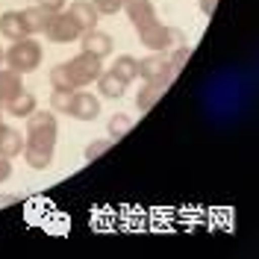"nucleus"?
I'll return each instance as SVG.
<instances>
[{"mask_svg": "<svg viewBox=\"0 0 259 259\" xmlns=\"http://www.w3.org/2000/svg\"><path fill=\"white\" fill-rule=\"evenodd\" d=\"M3 62H6V50L0 48V65H3Z\"/></svg>", "mask_w": 259, "mask_h": 259, "instance_id": "obj_29", "label": "nucleus"}, {"mask_svg": "<svg viewBox=\"0 0 259 259\" xmlns=\"http://www.w3.org/2000/svg\"><path fill=\"white\" fill-rule=\"evenodd\" d=\"M56 139H59L56 112L35 109L32 115H27V130H24V156H27V165L35 168V171L50 168L53 150H56Z\"/></svg>", "mask_w": 259, "mask_h": 259, "instance_id": "obj_1", "label": "nucleus"}, {"mask_svg": "<svg viewBox=\"0 0 259 259\" xmlns=\"http://www.w3.org/2000/svg\"><path fill=\"white\" fill-rule=\"evenodd\" d=\"M24 92V74H18L12 68H6V71H0V103L6 106L12 97H18Z\"/></svg>", "mask_w": 259, "mask_h": 259, "instance_id": "obj_13", "label": "nucleus"}, {"mask_svg": "<svg viewBox=\"0 0 259 259\" xmlns=\"http://www.w3.org/2000/svg\"><path fill=\"white\" fill-rule=\"evenodd\" d=\"M3 112H6V106H3V103H0V118H3Z\"/></svg>", "mask_w": 259, "mask_h": 259, "instance_id": "obj_30", "label": "nucleus"}, {"mask_svg": "<svg viewBox=\"0 0 259 259\" xmlns=\"http://www.w3.org/2000/svg\"><path fill=\"white\" fill-rule=\"evenodd\" d=\"M38 109V100H35V95H30V92H21L18 97H12L9 103H6V112L15 115V118H27V115H32Z\"/></svg>", "mask_w": 259, "mask_h": 259, "instance_id": "obj_16", "label": "nucleus"}, {"mask_svg": "<svg viewBox=\"0 0 259 259\" xmlns=\"http://www.w3.org/2000/svg\"><path fill=\"white\" fill-rule=\"evenodd\" d=\"M21 18H24V24H27V32H30V35H35V32H45V30H48L53 12H50V9H45V6H30V9H24V12H21Z\"/></svg>", "mask_w": 259, "mask_h": 259, "instance_id": "obj_14", "label": "nucleus"}, {"mask_svg": "<svg viewBox=\"0 0 259 259\" xmlns=\"http://www.w3.org/2000/svg\"><path fill=\"white\" fill-rule=\"evenodd\" d=\"M68 15L74 18V24L80 27V32H85V30H95V27H97L100 12L95 9V3H92V0H74V3L68 6Z\"/></svg>", "mask_w": 259, "mask_h": 259, "instance_id": "obj_11", "label": "nucleus"}, {"mask_svg": "<svg viewBox=\"0 0 259 259\" xmlns=\"http://www.w3.org/2000/svg\"><path fill=\"white\" fill-rule=\"evenodd\" d=\"M65 68H68V77H71V82H74V89H82V85L95 82L97 74L103 71L100 59H97V56H92V53H82V50L74 56V59H68V62H65Z\"/></svg>", "mask_w": 259, "mask_h": 259, "instance_id": "obj_4", "label": "nucleus"}, {"mask_svg": "<svg viewBox=\"0 0 259 259\" xmlns=\"http://www.w3.org/2000/svg\"><path fill=\"white\" fill-rule=\"evenodd\" d=\"M109 71H112V74H118V77L130 85V82L139 77V59H136V56H130V53H121V56L112 62V68H109Z\"/></svg>", "mask_w": 259, "mask_h": 259, "instance_id": "obj_17", "label": "nucleus"}, {"mask_svg": "<svg viewBox=\"0 0 259 259\" xmlns=\"http://www.w3.org/2000/svg\"><path fill=\"white\" fill-rule=\"evenodd\" d=\"M0 153L3 156H21L24 153V133H18L15 127H6L3 133V139H0Z\"/></svg>", "mask_w": 259, "mask_h": 259, "instance_id": "obj_18", "label": "nucleus"}, {"mask_svg": "<svg viewBox=\"0 0 259 259\" xmlns=\"http://www.w3.org/2000/svg\"><path fill=\"white\" fill-rule=\"evenodd\" d=\"M95 3V9L100 15H115V12H121V6H124V0H92Z\"/></svg>", "mask_w": 259, "mask_h": 259, "instance_id": "obj_23", "label": "nucleus"}, {"mask_svg": "<svg viewBox=\"0 0 259 259\" xmlns=\"http://www.w3.org/2000/svg\"><path fill=\"white\" fill-rule=\"evenodd\" d=\"M0 32H3L6 38H12V41L30 35V32H27V24H24V18H21V12H3V15H0Z\"/></svg>", "mask_w": 259, "mask_h": 259, "instance_id": "obj_15", "label": "nucleus"}, {"mask_svg": "<svg viewBox=\"0 0 259 259\" xmlns=\"http://www.w3.org/2000/svg\"><path fill=\"white\" fill-rule=\"evenodd\" d=\"M80 48H82V53H92V56H97V59H103V56H109L112 53V48H115V41H112V35L109 32H100L95 27V30H85V32H80Z\"/></svg>", "mask_w": 259, "mask_h": 259, "instance_id": "obj_7", "label": "nucleus"}, {"mask_svg": "<svg viewBox=\"0 0 259 259\" xmlns=\"http://www.w3.org/2000/svg\"><path fill=\"white\" fill-rule=\"evenodd\" d=\"M106 133H109V139H112V142L124 139L127 133H133V118L124 115V112H115L112 118H109V124H106Z\"/></svg>", "mask_w": 259, "mask_h": 259, "instance_id": "obj_19", "label": "nucleus"}, {"mask_svg": "<svg viewBox=\"0 0 259 259\" xmlns=\"http://www.w3.org/2000/svg\"><path fill=\"white\" fill-rule=\"evenodd\" d=\"M35 6H45V9H50V12H62L65 0H35Z\"/></svg>", "mask_w": 259, "mask_h": 259, "instance_id": "obj_25", "label": "nucleus"}, {"mask_svg": "<svg viewBox=\"0 0 259 259\" xmlns=\"http://www.w3.org/2000/svg\"><path fill=\"white\" fill-rule=\"evenodd\" d=\"M71 100H74V92H59V89H53V95H50V109L68 115L71 112Z\"/></svg>", "mask_w": 259, "mask_h": 259, "instance_id": "obj_20", "label": "nucleus"}, {"mask_svg": "<svg viewBox=\"0 0 259 259\" xmlns=\"http://www.w3.org/2000/svg\"><path fill=\"white\" fill-rule=\"evenodd\" d=\"M45 35H48L50 41H56V45H71V41L80 38V27L74 24V18L68 15V12H53Z\"/></svg>", "mask_w": 259, "mask_h": 259, "instance_id": "obj_6", "label": "nucleus"}, {"mask_svg": "<svg viewBox=\"0 0 259 259\" xmlns=\"http://www.w3.org/2000/svg\"><path fill=\"white\" fill-rule=\"evenodd\" d=\"M215 9H218V0H200V12L203 15H215Z\"/></svg>", "mask_w": 259, "mask_h": 259, "instance_id": "obj_26", "label": "nucleus"}, {"mask_svg": "<svg viewBox=\"0 0 259 259\" xmlns=\"http://www.w3.org/2000/svg\"><path fill=\"white\" fill-rule=\"evenodd\" d=\"M21 197H15V194H0V206H9V203H18Z\"/></svg>", "mask_w": 259, "mask_h": 259, "instance_id": "obj_27", "label": "nucleus"}, {"mask_svg": "<svg viewBox=\"0 0 259 259\" xmlns=\"http://www.w3.org/2000/svg\"><path fill=\"white\" fill-rule=\"evenodd\" d=\"M95 82H97L100 97H109V100H118V97H124V92H127V82L121 80L118 74H112V71H100Z\"/></svg>", "mask_w": 259, "mask_h": 259, "instance_id": "obj_12", "label": "nucleus"}, {"mask_svg": "<svg viewBox=\"0 0 259 259\" xmlns=\"http://www.w3.org/2000/svg\"><path fill=\"white\" fill-rule=\"evenodd\" d=\"M165 92H168V82L165 80H147L145 85L139 89V95H136V109H139V112H150V109L162 100Z\"/></svg>", "mask_w": 259, "mask_h": 259, "instance_id": "obj_10", "label": "nucleus"}, {"mask_svg": "<svg viewBox=\"0 0 259 259\" xmlns=\"http://www.w3.org/2000/svg\"><path fill=\"white\" fill-rule=\"evenodd\" d=\"M6 127H9V124H3V118H0V139H3V133H6Z\"/></svg>", "mask_w": 259, "mask_h": 259, "instance_id": "obj_28", "label": "nucleus"}, {"mask_svg": "<svg viewBox=\"0 0 259 259\" xmlns=\"http://www.w3.org/2000/svg\"><path fill=\"white\" fill-rule=\"evenodd\" d=\"M124 12H127L130 24L136 27V30H142L147 24H153L156 21V9H153V3L150 0H124V6H121Z\"/></svg>", "mask_w": 259, "mask_h": 259, "instance_id": "obj_9", "label": "nucleus"}, {"mask_svg": "<svg viewBox=\"0 0 259 259\" xmlns=\"http://www.w3.org/2000/svg\"><path fill=\"white\" fill-rule=\"evenodd\" d=\"M139 41H142L147 50H168V48L186 45V32L177 30V27H165L159 18H156L153 24H147V27L139 30Z\"/></svg>", "mask_w": 259, "mask_h": 259, "instance_id": "obj_3", "label": "nucleus"}, {"mask_svg": "<svg viewBox=\"0 0 259 259\" xmlns=\"http://www.w3.org/2000/svg\"><path fill=\"white\" fill-rule=\"evenodd\" d=\"M189 56H192V48L189 45H180L171 56H168V62H171V77H177L180 71L186 68V62H189Z\"/></svg>", "mask_w": 259, "mask_h": 259, "instance_id": "obj_21", "label": "nucleus"}, {"mask_svg": "<svg viewBox=\"0 0 259 259\" xmlns=\"http://www.w3.org/2000/svg\"><path fill=\"white\" fill-rule=\"evenodd\" d=\"M9 177H12V159L0 153V183H6Z\"/></svg>", "mask_w": 259, "mask_h": 259, "instance_id": "obj_24", "label": "nucleus"}, {"mask_svg": "<svg viewBox=\"0 0 259 259\" xmlns=\"http://www.w3.org/2000/svg\"><path fill=\"white\" fill-rule=\"evenodd\" d=\"M139 77L142 80H165L171 82V62H168V53L165 50H150V56L139 59Z\"/></svg>", "mask_w": 259, "mask_h": 259, "instance_id": "obj_5", "label": "nucleus"}, {"mask_svg": "<svg viewBox=\"0 0 259 259\" xmlns=\"http://www.w3.org/2000/svg\"><path fill=\"white\" fill-rule=\"evenodd\" d=\"M71 118H77V121H95L97 115H100V100L97 95H89V92H82L77 89L74 92V100H71Z\"/></svg>", "mask_w": 259, "mask_h": 259, "instance_id": "obj_8", "label": "nucleus"}, {"mask_svg": "<svg viewBox=\"0 0 259 259\" xmlns=\"http://www.w3.org/2000/svg\"><path fill=\"white\" fill-rule=\"evenodd\" d=\"M112 145H115L112 139H97V142H92V145L85 147V153H82V156H85V162H95L100 153H106Z\"/></svg>", "mask_w": 259, "mask_h": 259, "instance_id": "obj_22", "label": "nucleus"}, {"mask_svg": "<svg viewBox=\"0 0 259 259\" xmlns=\"http://www.w3.org/2000/svg\"><path fill=\"white\" fill-rule=\"evenodd\" d=\"M45 59V50L35 38H18L12 41V48L6 50V65L18 71V74H30V71H38V65Z\"/></svg>", "mask_w": 259, "mask_h": 259, "instance_id": "obj_2", "label": "nucleus"}]
</instances>
